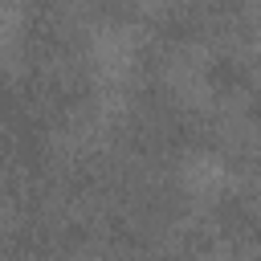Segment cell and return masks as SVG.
I'll return each instance as SVG.
<instances>
[{
	"mask_svg": "<svg viewBox=\"0 0 261 261\" xmlns=\"http://www.w3.org/2000/svg\"><path fill=\"white\" fill-rule=\"evenodd\" d=\"M224 241L241 249H261V200L253 192H224L212 212Z\"/></svg>",
	"mask_w": 261,
	"mask_h": 261,
	"instance_id": "1",
	"label": "cell"
},
{
	"mask_svg": "<svg viewBox=\"0 0 261 261\" xmlns=\"http://www.w3.org/2000/svg\"><path fill=\"white\" fill-rule=\"evenodd\" d=\"M208 86L220 98H245V94H253V69L237 53H216L208 61Z\"/></svg>",
	"mask_w": 261,
	"mask_h": 261,
	"instance_id": "2",
	"label": "cell"
}]
</instances>
